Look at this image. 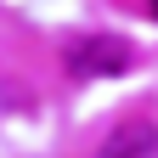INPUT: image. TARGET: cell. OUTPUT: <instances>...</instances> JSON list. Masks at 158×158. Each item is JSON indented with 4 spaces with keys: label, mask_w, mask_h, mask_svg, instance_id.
Returning a JSON list of instances; mask_svg holds the SVG:
<instances>
[{
    "label": "cell",
    "mask_w": 158,
    "mask_h": 158,
    "mask_svg": "<svg viewBox=\"0 0 158 158\" xmlns=\"http://www.w3.org/2000/svg\"><path fill=\"white\" fill-rule=\"evenodd\" d=\"M152 17H158V0H152Z\"/></svg>",
    "instance_id": "obj_3"
},
{
    "label": "cell",
    "mask_w": 158,
    "mask_h": 158,
    "mask_svg": "<svg viewBox=\"0 0 158 158\" xmlns=\"http://www.w3.org/2000/svg\"><path fill=\"white\" fill-rule=\"evenodd\" d=\"M130 68V45L113 34H90L68 45V73L73 79H102V73H124Z\"/></svg>",
    "instance_id": "obj_1"
},
{
    "label": "cell",
    "mask_w": 158,
    "mask_h": 158,
    "mask_svg": "<svg viewBox=\"0 0 158 158\" xmlns=\"http://www.w3.org/2000/svg\"><path fill=\"white\" fill-rule=\"evenodd\" d=\"M90 158H158V124L152 118H124L102 135V147Z\"/></svg>",
    "instance_id": "obj_2"
}]
</instances>
